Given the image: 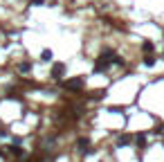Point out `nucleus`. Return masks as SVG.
<instances>
[{"instance_id": "1", "label": "nucleus", "mask_w": 164, "mask_h": 162, "mask_svg": "<svg viewBox=\"0 0 164 162\" xmlns=\"http://www.w3.org/2000/svg\"><path fill=\"white\" fill-rule=\"evenodd\" d=\"M63 88L70 90V92H79V90L83 88V79H67L65 83H63Z\"/></svg>"}, {"instance_id": "2", "label": "nucleus", "mask_w": 164, "mask_h": 162, "mask_svg": "<svg viewBox=\"0 0 164 162\" xmlns=\"http://www.w3.org/2000/svg\"><path fill=\"white\" fill-rule=\"evenodd\" d=\"M65 74V65L63 63H54V68H52V79H61Z\"/></svg>"}, {"instance_id": "3", "label": "nucleus", "mask_w": 164, "mask_h": 162, "mask_svg": "<svg viewBox=\"0 0 164 162\" xmlns=\"http://www.w3.org/2000/svg\"><path fill=\"white\" fill-rule=\"evenodd\" d=\"M77 146H79V151H81V153L90 151V144H88V140H86V137H81V140H79V144H77Z\"/></svg>"}, {"instance_id": "4", "label": "nucleus", "mask_w": 164, "mask_h": 162, "mask_svg": "<svg viewBox=\"0 0 164 162\" xmlns=\"http://www.w3.org/2000/svg\"><path fill=\"white\" fill-rule=\"evenodd\" d=\"M137 144H139V146H146V135H144V133L137 135Z\"/></svg>"}, {"instance_id": "5", "label": "nucleus", "mask_w": 164, "mask_h": 162, "mask_svg": "<svg viewBox=\"0 0 164 162\" xmlns=\"http://www.w3.org/2000/svg\"><path fill=\"white\" fill-rule=\"evenodd\" d=\"M41 59H43V61H50V59H52V52H50V50H45L43 54H41Z\"/></svg>"}, {"instance_id": "6", "label": "nucleus", "mask_w": 164, "mask_h": 162, "mask_svg": "<svg viewBox=\"0 0 164 162\" xmlns=\"http://www.w3.org/2000/svg\"><path fill=\"white\" fill-rule=\"evenodd\" d=\"M128 142H131V137H119V142H117V144H119V146H126Z\"/></svg>"}, {"instance_id": "7", "label": "nucleus", "mask_w": 164, "mask_h": 162, "mask_svg": "<svg viewBox=\"0 0 164 162\" xmlns=\"http://www.w3.org/2000/svg\"><path fill=\"white\" fill-rule=\"evenodd\" d=\"M20 72H22V74L29 72V63H22V65H20Z\"/></svg>"}, {"instance_id": "8", "label": "nucleus", "mask_w": 164, "mask_h": 162, "mask_svg": "<svg viewBox=\"0 0 164 162\" xmlns=\"http://www.w3.org/2000/svg\"><path fill=\"white\" fill-rule=\"evenodd\" d=\"M29 162H36V160H29Z\"/></svg>"}]
</instances>
